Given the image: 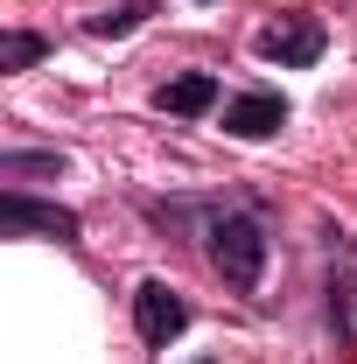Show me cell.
<instances>
[{"label": "cell", "mask_w": 357, "mask_h": 364, "mask_svg": "<svg viewBox=\"0 0 357 364\" xmlns=\"http://www.w3.org/2000/svg\"><path fill=\"white\" fill-rule=\"evenodd\" d=\"M287 127V98L280 91H238V98H224V134L231 140H267Z\"/></svg>", "instance_id": "5"}, {"label": "cell", "mask_w": 357, "mask_h": 364, "mask_svg": "<svg viewBox=\"0 0 357 364\" xmlns=\"http://www.w3.org/2000/svg\"><path fill=\"white\" fill-rule=\"evenodd\" d=\"M36 168H43V176H56V168H63V154H0V176H7V182L36 176Z\"/></svg>", "instance_id": "9"}, {"label": "cell", "mask_w": 357, "mask_h": 364, "mask_svg": "<svg viewBox=\"0 0 357 364\" xmlns=\"http://www.w3.org/2000/svg\"><path fill=\"white\" fill-rule=\"evenodd\" d=\"M43 56H49V43H43V36H28V28H14L7 49H0V63H7V70H28V63H43Z\"/></svg>", "instance_id": "8"}, {"label": "cell", "mask_w": 357, "mask_h": 364, "mask_svg": "<svg viewBox=\"0 0 357 364\" xmlns=\"http://www.w3.org/2000/svg\"><path fill=\"white\" fill-rule=\"evenodd\" d=\"M252 49H260L267 63H280V70H309V63H322V49H329V28H322L315 14H280V21L260 28Z\"/></svg>", "instance_id": "2"}, {"label": "cell", "mask_w": 357, "mask_h": 364, "mask_svg": "<svg viewBox=\"0 0 357 364\" xmlns=\"http://www.w3.org/2000/svg\"><path fill=\"white\" fill-rule=\"evenodd\" d=\"M0 231L7 238H56V245H78V210H63V203H36V196H21V189H7L0 196Z\"/></svg>", "instance_id": "4"}, {"label": "cell", "mask_w": 357, "mask_h": 364, "mask_svg": "<svg viewBox=\"0 0 357 364\" xmlns=\"http://www.w3.org/2000/svg\"><path fill=\"white\" fill-rule=\"evenodd\" d=\"M134 329L147 350H169L182 329H189V301H182L169 280H140L134 287Z\"/></svg>", "instance_id": "3"}, {"label": "cell", "mask_w": 357, "mask_h": 364, "mask_svg": "<svg viewBox=\"0 0 357 364\" xmlns=\"http://www.w3.org/2000/svg\"><path fill=\"white\" fill-rule=\"evenodd\" d=\"M147 14H154V0H105L85 28H91V36H127V28H140V21H147Z\"/></svg>", "instance_id": "7"}, {"label": "cell", "mask_w": 357, "mask_h": 364, "mask_svg": "<svg viewBox=\"0 0 357 364\" xmlns=\"http://www.w3.org/2000/svg\"><path fill=\"white\" fill-rule=\"evenodd\" d=\"M203 238H211L203 252H211V267L224 273V287L252 294V287H260V273H267V225H260V218H245V210H224Z\"/></svg>", "instance_id": "1"}, {"label": "cell", "mask_w": 357, "mask_h": 364, "mask_svg": "<svg viewBox=\"0 0 357 364\" xmlns=\"http://www.w3.org/2000/svg\"><path fill=\"white\" fill-rule=\"evenodd\" d=\"M218 77L211 70H182V77H169V85H154V112H169V119H203L211 105H218Z\"/></svg>", "instance_id": "6"}, {"label": "cell", "mask_w": 357, "mask_h": 364, "mask_svg": "<svg viewBox=\"0 0 357 364\" xmlns=\"http://www.w3.org/2000/svg\"><path fill=\"white\" fill-rule=\"evenodd\" d=\"M329 316H336V329H343V336H357V280L329 287Z\"/></svg>", "instance_id": "10"}, {"label": "cell", "mask_w": 357, "mask_h": 364, "mask_svg": "<svg viewBox=\"0 0 357 364\" xmlns=\"http://www.w3.org/2000/svg\"><path fill=\"white\" fill-rule=\"evenodd\" d=\"M203 364H211V358H203Z\"/></svg>", "instance_id": "11"}]
</instances>
